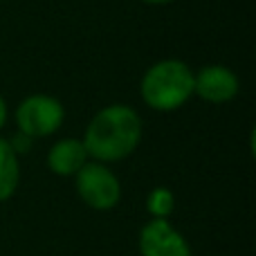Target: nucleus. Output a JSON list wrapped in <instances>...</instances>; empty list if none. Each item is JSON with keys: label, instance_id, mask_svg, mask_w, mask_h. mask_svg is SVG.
Segmentation results:
<instances>
[{"label": "nucleus", "instance_id": "10", "mask_svg": "<svg viewBox=\"0 0 256 256\" xmlns=\"http://www.w3.org/2000/svg\"><path fill=\"white\" fill-rule=\"evenodd\" d=\"M9 144H12V148L16 150V155L20 153H27V150L32 148V144H34V140H30V137H25L22 132H16V135L9 140Z\"/></svg>", "mask_w": 256, "mask_h": 256}, {"label": "nucleus", "instance_id": "11", "mask_svg": "<svg viewBox=\"0 0 256 256\" xmlns=\"http://www.w3.org/2000/svg\"><path fill=\"white\" fill-rule=\"evenodd\" d=\"M7 124V102H4V97L0 94V130L4 128Z\"/></svg>", "mask_w": 256, "mask_h": 256}, {"label": "nucleus", "instance_id": "8", "mask_svg": "<svg viewBox=\"0 0 256 256\" xmlns=\"http://www.w3.org/2000/svg\"><path fill=\"white\" fill-rule=\"evenodd\" d=\"M20 184V160L9 140L0 137V202L9 200Z\"/></svg>", "mask_w": 256, "mask_h": 256}, {"label": "nucleus", "instance_id": "7", "mask_svg": "<svg viewBox=\"0 0 256 256\" xmlns=\"http://www.w3.org/2000/svg\"><path fill=\"white\" fill-rule=\"evenodd\" d=\"M48 168L58 178H74L86 162H90V155L86 150L84 142L76 137H63L54 142L48 150Z\"/></svg>", "mask_w": 256, "mask_h": 256}, {"label": "nucleus", "instance_id": "2", "mask_svg": "<svg viewBox=\"0 0 256 256\" xmlns=\"http://www.w3.org/2000/svg\"><path fill=\"white\" fill-rule=\"evenodd\" d=\"M140 94L155 112L180 110L194 97V70L180 58H162L144 72Z\"/></svg>", "mask_w": 256, "mask_h": 256}, {"label": "nucleus", "instance_id": "6", "mask_svg": "<svg viewBox=\"0 0 256 256\" xmlns=\"http://www.w3.org/2000/svg\"><path fill=\"white\" fill-rule=\"evenodd\" d=\"M240 81L236 72L220 63H212V66L200 68L194 72V94L200 97L207 104H227L238 94Z\"/></svg>", "mask_w": 256, "mask_h": 256}, {"label": "nucleus", "instance_id": "12", "mask_svg": "<svg viewBox=\"0 0 256 256\" xmlns=\"http://www.w3.org/2000/svg\"><path fill=\"white\" fill-rule=\"evenodd\" d=\"M140 2H146V4H171V2H176V0H140Z\"/></svg>", "mask_w": 256, "mask_h": 256}, {"label": "nucleus", "instance_id": "1", "mask_svg": "<svg viewBox=\"0 0 256 256\" xmlns=\"http://www.w3.org/2000/svg\"><path fill=\"white\" fill-rule=\"evenodd\" d=\"M144 135V124L135 108L126 104H110L94 112L81 137L90 160L115 164L130 158Z\"/></svg>", "mask_w": 256, "mask_h": 256}, {"label": "nucleus", "instance_id": "3", "mask_svg": "<svg viewBox=\"0 0 256 256\" xmlns=\"http://www.w3.org/2000/svg\"><path fill=\"white\" fill-rule=\"evenodd\" d=\"M76 196L86 207L94 212H110L122 200V182L108 164L86 162V166L74 176Z\"/></svg>", "mask_w": 256, "mask_h": 256}, {"label": "nucleus", "instance_id": "5", "mask_svg": "<svg viewBox=\"0 0 256 256\" xmlns=\"http://www.w3.org/2000/svg\"><path fill=\"white\" fill-rule=\"evenodd\" d=\"M140 256H194L186 236L173 222L150 218L137 236Z\"/></svg>", "mask_w": 256, "mask_h": 256}, {"label": "nucleus", "instance_id": "4", "mask_svg": "<svg viewBox=\"0 0 256 256\" xmlns=\"http://www.w3.org/2000/svg\"><path fill=\"white\" fill-rule=\"evenodd\" d=\"M18 132L30 140L50 137L66 122V108L52 94H30L16 106L14 112Z\"/></svg>", "mask_w": 256, "mask_h": 256}, {"label": "nucleus", "instance_id": "9", "mask_svg": "<svg viewBox=\"0 0 256 256\" xmlns=\"http://www.w3.org/2000/svg\"><path fill=\"white\" fill-rule=\"evenodd\" d=\"M146 212L150 218H160V220H168L171 214L176 212V196L168 186H155L146 196Z\"/></svg>", "mask_w": 256, "mask_h": 256}]
</instances>
